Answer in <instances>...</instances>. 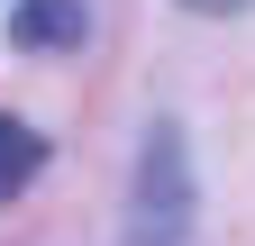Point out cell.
<instances>
[{"label":"cell","instance_id":"1","mask_svg":"<svg viewBox=\"0 0 255 246\" xmlns=\"http://www.w3.org/2000/svg\"><path fill=\"white\" fill-rule=\"evenodd\" d=\"M191 219V164H182V128L155 119L146 128V155H137V237L146 246H173Z\"/></svg>","mask_w":255,"mask_h":246},{"label":"cell","instance_id":"2","mask_svg":"<svg viewBox=\"0 0 255 246\" xmlns=\"http://www.w3.org/2000/svg\"><path fill=\"white\" fill-rule=\"evenodd\" d=\"M9 37H18L27 55H64V46L91 37V0H18Z\"/></svg>","mask_w":255,"mask_h":246},{"label":"cell","instance_id":"3","mask_svg":"<svg viewBox=\"0 0 255 246\" xmlns=\"http://www.w3.org/2000/svg\"><path fill=\"white\" fill-rule=\"evenodd\" d=\"M37 164H46V137L27 128V119L0 110V201H18L27 182H37Z\"/></svg>","mask_w":255,"mask_h":246},{"label":"cell","instance_id":"4","mask_svg":"<svg viewBox=\"0 0 255 246\" xmlns=\"http://www.w3.org/2000/svg\"><path fill=\"white\" fill-rule=\"evenodd\" d=\"M182 9H201V18H237L246 0H182Z\"/></svg>","mask_w":255,"mask_h":246}]
</instances>
